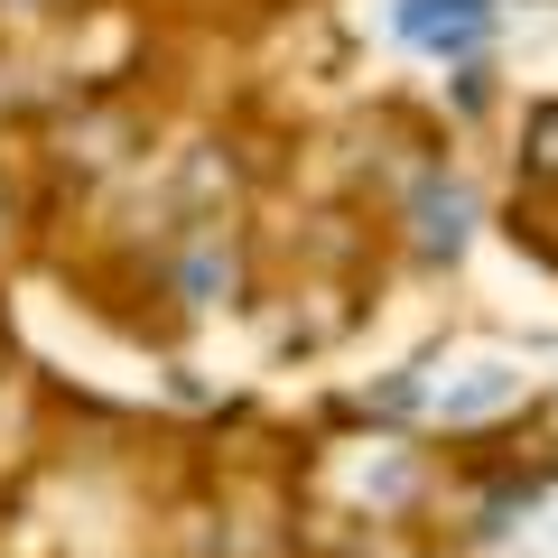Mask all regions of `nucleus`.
Returning a JSON list of instances; mask_svg holds the SVG:
<instances>
[{
  "label": "nucleus",
  "mask_w": 558,
  "mask_h": 558,
  "mask_svg": "<svg viewBox=\"0 0 558 558\" xmlns=\"http://www.w3.org/2000/svg\"><path fill=\"white\" fill-rule=\"evenodd\" d=\"M168 289H178V307H186V317H215V307H233V299H242V242L223 233V223H205V233L178 252Z\"/></svg>",
  "instance_id": "obj_3"
},
{
  "label": "nucleus",
  "mask_w": 558,
  "mask_h": 558,
  "mask_svg": "<svg viewBox=\"0 0 558 558\" xmlns=\"http://www.w3.org/2000/svg\"><path fill=\"white\" fill-rule=\"evenodd\" d=\"M10 242H20V186L0 178V252H10Z\"/></svg>",
  "instance_id": "obj_6"
},
{
  "label": "nucleus",
  "mask_w": 558,
  "mask_h": 558,
  "mask_svg": "<svg viewBox=\"0 0 558 558\" xmlns=\"http://www.w3.org/2000/svg\"><path fill=\"white\" fill-rule=\"evenodd\" d=\"M494 0H400L391 10V28L418 47V57H438V65H465V57H484V38H494Z\"/></svg>",
  "instance_id": "obj_2"
},
{
  "label": "nucleus",
  "mask_w": 558,
  "mask_h": 558,
  "mask_svg": "<svg viewBox=\"0 0 558 558\" xmlns=\"http://www.w3.org/2000/svg\"><path fill=\"white\" fill-rule=\"evenodd\" d=\"M47 10H65V0H0V20H47Z\"/></svg>",
  "instance_id": "obj_7"
},
{
  "label": "nucleus",
  "mask_w": 558,
  "mask_h": 558,
  "mask_svg": "<svg viewBox=\"0 0 558 558\" xmlns=\"http://www.w3.org/2000/svg\"><path fill=\"white\" fill-rule=\"evenodd\" d=\"M512 400H521V373H512V363H475L465 381H447V391H438V418H447V428H475V418L512 410Z\"/></svg>",
  "instance_id": "obj_4"
},
{
  "label": "nucleus",
  "mask_w": 558,
  "mask_h": 558,
  "mask_svg": "<svg viewBox=\"0 0 558 558\" xmlns=\"http://www.w3.org/2000/svg\"><path fill=\"white\" fill-rule=\"evenodd\" d=\"M475 186L457 178L447 159H428L410 178V196H400V233H410V252H418V270H457L465 260V242H475Z\"/></svg>",
  "instance_id": "obj_1"
},
{
  "label": "nucleus",
  "mask_w": 558,
  "mask_h": 558,
  "mask_svg": "<svg viewBox=\"0 0 558 558\" xmlns=\"http://www.w3.org/2000/svg\"><path fill=\"white\" fill-rule=\"evenodd\" d=\"M521 186L531 196H558V102H539L521 121Z\"/></svg>",
  "instance_id": "obj_5"
}]
</instances>
